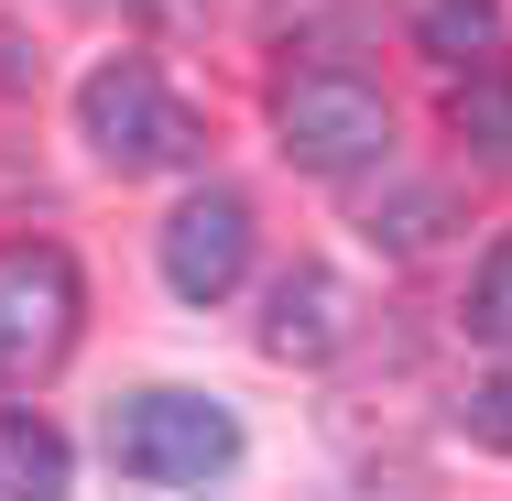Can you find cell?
Here are the masks:
<instances>
[{"label": "cell", "instance_id": "cell-1", "mask_svg": "<svg viewBox=\"0 0 512 501\" xmlns=\"http://www.w3.org/2000/svg\"><path fill=\"white\" fill-rule=\"evenodd\" d=\"M99 436H109V469L142 480V491H207V480L240 469V414L207 403V393H175V382L120 393Z\"/></svg>", "mask_w": 512, "mask_h": 501}, {"label": "cell", "instance_id": "cell-2", "mask_svg": "<svg viewBox=\"0 0 512 501\" xmlns=\"http://www.w3.org/2000/svg\"><path fill=\"white\" fill-rule=\"evenodd\" d=\"M77 131H88V153H99L109 175H175V164H197V142H207L197 109L153 77V55H109V66H88Z\"/></svg>", "mask_w": 512, "mask_h": 501}, {"label": "cell", "instance_id": "cell-3", "mask_svg": "<svg viewBox=\"0 0 512 501\" xmlns=\"http://www.w3.org/2000/svg\"><path fill=\"white\" fill-rule=\"evenodd\" d=\"M273 131H284V164L360 175V164L393 153V99H382L371 77H349V66H306V77L273 88Z\"/></svg>", "mask_w": 512, "mask_h": 501}, {"label": "cell", "instance_id": "cell-4", "mask_svg": "<svg viewBox=\"0 0 512 501\" xmlns=\"http://www.w3.org/2000/svg\"><path fill=\"white\" fill-rule=\"evenodd\" d=\"M77 316H88V284L55 240H0V393L44 382L77 349Z\"/></svg>", "mask_w": 512, "mask_h": 501}, {"label": "cell", "instance_id": "cell-5", "mask_svg": "<svg viewBox=\"0 0 512 501\" xmlns=\"http://www.w3.org/2000/svg\"><path fill=\"white\" fill-rule=\"evenodd\" d=\"M240 273H251V197L240 186H197L164 218V284L186 305H218V295H240Z\"/></svg>", "mask_w": 512, "mask_h": 501}, {"label": "cell", "instance_id": "cell-6", "mask_svg": "<svg viewBox=\"0 0 512 501\" xmlns=\"http://www.w3.org/2000/svg\"><path fill=\"white\" fill-rule=\"evenodd\" d=\"M360 338V295L327 273V262H295L284 284H273V316H262V349L273 360H295V371H316V360H338Z\"/></svg>", "mask_w": 512, "mask_h": 501}, {"label": "cell", "instance_id": "cell-7", "mask_svg": "<svg viewBox=\"0 0 512 501\" xmlns=\"http://www.w3.org/2000/svg\"><path fill=\"white\" fill-rule=\"evenodd\" d=\"M77 491V458L44 414H0V501H66Z\"/></svg>", "mask_w": 512, "mask_h": 501}, {"label": "cell", "instance_id": "cell-8", "mask_svg": "<svg viewBox=\"0 0 512 501\" xmlns=\"http://www.w3.org/2000/svg\"><path fill=\"white\" fill-rule=\"evenodd\" d=\"M447 131L480 153V164H512V44L491 66H469L458 88H447Z\"/></svg>", "mask_w": 512, "mask_h": 501}, {"label": "cell", "instance_id": "cell-9", "mask_svg": "<svg viewBox=\"0 0 512 501\" xmlns=\"http://www.w3.org/2000/svg\"><path fill=\"white\" fill-rule=\"evenodd\" d=\"M414 44L436 66H491L502 55V0H414Z\"/></svg>", "mask_w": 512, "mask_h": 501}, {"label": "cell", "instance_id": "cell-10", "mask_svg": "<svg viewBox=\"0 0 512 501\" xmlns=\"http://www.w3.org/2000/svg\"><path fill=\"white\" fill-rule=\"evenodd\" d=\"M469 338L512 349V240H491V251H480V273H469Z\"/></svg>", "mask_w": 512, "mask_h": 501}, {"label": "cell", "instance_id": "cell-11", "mask_svg": "<svg viewBox=\"0 0 512 501\" xmlns=\"http://www.w3.org/2000/svg\"><path fill=\"white\" fill-rule=\"evenodd\" d=\"M436 229H447V197H436V186H404V197L371 218V240H382V251H436Z\"/></svg>", "mask_w": 512, "mask_h": 501}, {"label": "cell", "instance_id": "cell-12", "mask_svg": "<svg viewBox=\"0 0 512 501\" xmlns=\"http://www.w3.org/2000/svg\"><path fill=\"white\" fill-rule=\"evenodd\" d=\"M458 425H469V447H491V458H512V360L491 371V382H469V403H458Z\"/></svg>", "mask_w": 512, "mask_h": 501}]
</instances>
